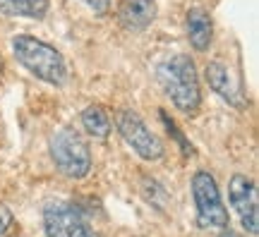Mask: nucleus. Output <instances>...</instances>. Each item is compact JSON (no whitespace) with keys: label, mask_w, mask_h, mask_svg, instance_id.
Here are the masks:
<instances>
[{"label":"nucleus","mask_w":259,"mask_h":237,"mask_svg":"<svg viewBox=\"0 0 259 237\" xmlns=\"http://www.w3.org/2000/svg\"><path fill=\"white\" fill-rule=\"evenodd\" d=\"M156 79L170 103L180 113L194 115L202 106V89H199V77H197V65L190 55L178 53L158 65Z\"/></svg>","instance_id":"nucleus-1"},{"label":"nucleus","mask_w":259,"mask_h":237,"mask_svg":"<svg viewBox=\"0 0 259 237\" xmlns=\"http://www.w3.org/2000/svg\"><path fill=\"white\" fill-rule=\"evenodd\" d=\"M12 53L19 60V65L41 82L53 84V86H63L67 82V63L63 53L46 41L19 34L12 38Z\"/></svg>","instance_id":"nucleus-2"},{"label":"nucleus","mask_w":259,"mask_h":237,"mask_svg":"<svg viewBox=\"0 0 259 237\" xmlns=\"http://www.w3.org/2000/svg\"><path fill=\"white\" fill-rule=\"evenodd\" d=\"M51 146V158L65 177L70 180H82L92 170V154L89 146L74 129H58L48 141Z\"/></svg>","instance_id":"nucleus-3"},{"label":"nucleus","mask_w":259,"mask_h":237,"mask_svg":"<svg viewBox=\"0 0 259 237\" xmlns=\"http://www.w3.org/2000/svg\"><path fill=\"white\" fill-rule=\"evenodd\" d=\"M192 199L197 209V223L204 230H226L228 228V211L223 206L219 184L211 173L199 170L192 177Z\"/></svg>","instance_id":"nucleus-4"},{"label":"nucleus","mask_w":259,"mask_h":237,"mask_svg":"<svg viewBox=\"0 0 259 237\" xmlns=\"http://www.w3.org/2000/svg\"><path fill=\"white\" fill-rule=\"evenodd\" d=\"M118 132L120 137L127 141V146L135 151V154L142 158V161H158L163 158V141L147 127V122L139 118L137 113L132 110H120L118 113Z\"/></svg>","instance_id":"nucleus-5"},{"label":"nucleus","mask_w":259,"mask_h":237,"mask_svg":"<svg viewBox=\"0 0 259 237\" xmlns=\"http://www.w3.org/2000/svg\"><path fill=\"white\" fill-rule=\"evenodd\" d=\"M44 230L46 237H99L67 201H48L44 206Z\"/></svg>","instance_id":"nucleus-6"},{"label":"nucleus","mask_w":259,"mask_h":237,"mask_svg":"<svg viewBox=\"0 0 259 237\" xmlns=\"http://www.w3.org/2000/svg\"><path fill=\"white\" fill-rule=\"evenodd\" d=\"M228 197L235 213L240 216L242 228L250 235L259 232V206H257V184L247 175H233L228 184Z\"/></svg>","instance_id":"nucleus-7"},{"label":"nucleus","mask_w":259,"mask_h":237,"mask_svg":"<svg viewBox=\"0 0 259 237\" xmlns=\"http://www.w3.org/2000/svg\"><path fill=\"white\" fill-rule=\"evenodd\" d=\"M206 82L211 86V91L216 96H221L228 106L238 110L245 108V93H242L240 82L233 77V72L223 63L213 60V63L206 65Z\"/></svg>","instance_id":"nucleus-8"},{"label":"nucleus","mask_w":259,"mask_h":237,"mask_svg":"<svg viewBox=\"0 0 259 237\" xmlns=\"http://www.w3.org/2000/svg\"><path fill=\"white\" fill-rule=\"evenodd\" d=\"M156 17L154 0H122L118 8V19L130 31H144Z\"/></svg>","instance_id":"nucleus-9"},{"label":"nucleus","mask_w":259,"mask_h":237,"mask_svg":"<svg viewBox=\"0 0 259 237\" xmlns=\"http://www.w3.org/2000/svg\"><path fill=\"white\" fill-rule=\"evenodd\" d=\"M187 38L194 51H199V53L209 51L213 41V22L206 10L192 8L187 12Z\"/></svg>","instance_id":"nucleus-10"},{"label":"nucleus","mask_w":259,"mask_h":237,"mask_svg":"<svg viewBox=\"0 0 259 237\" xmlns=\"http://www.w3.org/2000/svg\"><path fill=\"white\" fill-rule=\"evenodd\" d=\"M48 12V0H0V15L5 17L44 19Z\"/></svg>","instance_id":"nucleus-11"},{"label":"nucleus","mask_w":259,"mask_h":237,"mask_svg":"<svg viewBox=\"0 0 259 237\" xmlns=\"http://www.w3.org/2000/svg\"><path fill=\"white\" fill-rule=\"evenodd\" d=\"M79 120H82V127L89 137L106 139L111 134V120H108V115H106V110H103L101 106H89V108H84Z\"/></svg>","instance_id":"nucleus-12"},{"label":"nucleus","mask_w":259,"mask_h":237,"mask_svg":"<svg viewBox=\"0 0 259 237\" xmlns=\"http://www.w3.org/2000/svg\"><path fill=\"white\" fill-rule=\"evenodd\" d=\"M142 194H144V199H147L149 204H154V206H158V209L168 201L166 189H163L156 180H151V177H144V180H142Z\"/></svg>","instance_id":"nucleus-13"},{"label":"nucleus","mask_w":259,"mask_h":237,"mask_svg":"<svg viewBox=\"0 0 259 237\" xmlns=\"http://www.w3.org/2000/svg\"><path fill=\"white\" fill-rule=\"evenodd\" d=\"M161 120L166 122L168 134H173V137L178 139V144H180V149H183V154H192V144H190V141H185V137H183V132L178 129V125H176V122H173V120L168 118L166 113H161Z\"/></svg>","instance_id":"nucleus-14"},{"label":"nucleus","mask_w":259,"mask_h":237,"mask_svg":"<svg viewBox=\"0 0 259 237\" xmlns=\"http://www.w3.org/2000/svg\"><path fill=\"white\" fill-rule=\"evenodd\" d=\"M12 228H15V216L5 204H0V237H8Z\"/></svg>","instance_id":"nucleus-15"},{"label":"nucleus","mask_w":259,"mask_h":237,"mask_svg":"<svg viewBox=\"0 0 259 237\" xmlns=\"http://www.w3.org/2000/svg\"><path fill=\"white\" fill-rule=\"evenodd\" d=\"M82 3L89 5L96 15H106V12L111 10V0H82Z\"/></svg>","instance_id":"nucleus-16"},{"label":"nucleus","mask_w":259,"mask_h":237,"mask_svg":"<svg viewBox=\"0 0 259 237\" xmlns=\"http://www.w3.org/2000/svg\"><path fill=\"white\" fill-rule=\"evenodd\" d=\"M219 237H235V232H231V230L226 228V230H221V235H219Z\"/></svg>","instance_id":"nucleus-17"},{"label":"nucleus","mask_w":259,"mask_h":237,"mask_svg":"<svg viewBox=\"0 0 259 237\" xmlns=\"http://www.w3.org/2000/svg\"><path fill=\"white\" fill-rule=\"evenodd\" d=\"M0 74H3V58H0Z\"/></svg>","instance_id":"nucleus-18"}]
</instances>
